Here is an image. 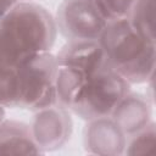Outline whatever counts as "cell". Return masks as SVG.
Segmentation results:
<instances>
[{
	"instance_id": "obj_7",
	"label": "cell",
	"mask_w": 156,
	"mask_h": 156,
	"mask_svg": "<svg viewBox=\"0 0 156 156\" xmlns=\"http://www.w3.org/2000/svg\"><path fill=\"white\" fill-rule=\"evenodd\" d=\"M127 135L110 117L90 119L84 129V145L95 154H119Z\"/></svg>"
},
{
	"instance_id": "obj_13",
	"label": "cell",
	"mask_w": 156,
	"mask_h": 156,
	"mask_svg": "<svg viewBox=\"0 0 156 156\" xmlns=\"http://www.w3.org/2000/svg\"><path fill=\"white\" fill-rule=\"evenodd\" d=\"M4 117H5V113H4V107L0 105V124L2 123L4 121Z\"/></svg>"
},
{
	"instance_id": "obj_5",
	"label": "cell",
	"mask_w": 156,
	"mask_h": 156,
	"mask_svg": "<svg viewBox=\"0 0 156 156\" xmlns=\"http://www.w3.org/2000/svg\"><path fill=\"white\" fill-rule=\"evenodd\" d=\"M55 24L68 41H98L108 21L95 0H63Z\"/></svg>"
},
{
	"instance_id": "obj_3",
	"label": "cell",
	"mask_w": 156,
	"mask_h": 156,
	"mask_svg": "<svg viewBox=\"0 0 156 156\" xmlns=\"http://www.w3.org/2000/svg\"><path fill=\"white\" fill-rule=\"evenodd\" d=\"M56 56L41 52L0 69V105L40 110L56 102Z\"/></svg>"
},
{
	"instance_id": "obj_1",
	"label": "cell",
	"mask_w": 156,
	"mask_h": 156,
	"mask_svg": "<svg viewBox=\"0 0 156 156\" xmlns=\"http://www.w3.org/2000/svg\"><path fill=\"white\" fill-rule=\"evenodd\" d=\"M56 102L83 119L111 116L130 91L99 41H68L56 56Z\"/></svg>"
},
{
	"instance_id": "obj_4",
	"label": "cell",
	"mask_w": 156,
	"mask_h": 156,
	"mask_svg": "<svg viewBox=\"0 0 156 156\" xmlns=\"http://www.w3.org/2000/svg\"><path fill=\"white\" fill-rule=\"evenodd\" d=\"M98 41L110 66L129 84L154 76L155 41L138 32L128 18L108 22Z\"/></svg>"
},
{
	"instance_id": "obj_12",
	"label": "cell",
	"mask_w": 156,
	"mask_h": 156,
	"mask_svg": "<svg viewBox=\"0 0 156 156\" xmlns=\"http://www.w3.org/2000/svg\"><path fill=\"white\" fill-rule=\"evenodd\" d=\"M18 0H0V20L16 5Z\"/></svg>"
},
{
	"instance_id": "obj_11",
	"label": "cell",
	"mask_w": 156,
	"mask_h": 156,
	"mask_svg": "<svg viewBox=\"0 0 156 156\" xmlns=\"http://www.w3.org/2000/svg\"><path fill=\"white\" fill-rule=\"evenodd\" d=\"M136 0H95L104 17L111 22L127 18Z\"/></svg>"
},
{
	"instance_id": "obj_10",
	"label": "cell",
	"mask_w": 156,
	"mask_h": 156,
	"mask_svg": "<svg viewBox=\"0 0 156 156\" xmlns=\"http://www.w3.org/2000/svg\"><path fill=\"white\" fill-rule=\"evenodd\" d=\"M127 18L138 32L155 41V0H136Z\"/></svg>"
},
{
	"instance_id": "obj_6",
	"label": "cell",
	"mask_w": 156,
	"mask_h": 156,
	"mask_svg": "<svg viewBox=\"0 0 156 156\" xmlns=\"http://www.w3.org/2000/svg\"><path fill=\"white\" fill-rule=\"evenodd\" d=\"M71 127L72 123L68 110L58 102H55L37 110L29 128L38 147L55 149L69 138Z\"/></svg>"
},
{
	"instance_id": "obj_8",
	"label": "cell",
	"mask_w": 156,
	"mask_h": 156,
	"mask_svg": "<svg viewBox=\"0 0 156 156\" xmlns=\"http://www.w3.org/2000/svg\"><path fill=\"white\" fill-rule=\"evenodd\" d=\"M146 98L129 91L112 111L110 117L126 135H132L150 123L151 107Z\"/></svg>"
},
{
	"instance_id": "obj_9",
	"label": "cell",
	"mask_w": 156,
	"mask_h": 156,
	"mask_svg": "<svg viewBox=\"0 0 156 156\" xmlns=\"http://www.w3.org/2000/svg\"><path fill=\"white\" fill-rule=\"evenodd\" d=\"M24 147L27 152H37L30 128L22 122L2 121L0 124V152L6 147Z\"/></svg>"
},
{
	"instance_id": "obj_2",
	"label": "cell",
	"mask_w": 156,
	"mask_h": 156,
	"mask_svg": "<svg viewBox=\"0 0 156 156\" xmlns=\"http://www.w3.org/2000/svg\"><path fill=\"white\" fill-rule=\"evenodd\" d=\"M50 13L33 2L16 4L0 20V69L49 52L56 38Z\"/></svg>"
}]
</instances>
